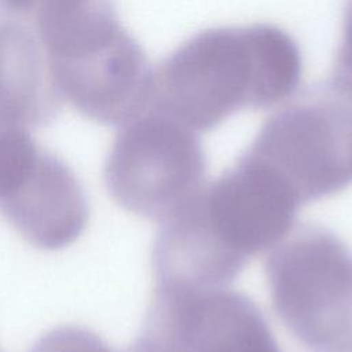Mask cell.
Masks as SVG:
<instances>
[{"label": "cell", "instance_id": "cell-13", "mask_svg": "<svg viewBox=\"0 0 352 352\" xmlns=\"http://www.w3.org/2000/svg\"><path fill=\"white\" fill-rule=\"evenodd\" d=\"M37 0H0V11L8 15H22L33 11Z\"/></svg>", "mask_w": 352, "mask_h": 352}, {"label": "cell", "instance_id": "cell-6", "mask_svg": "<svg viewBox=\"0 0 352 352\" xmlns=\"http://www.w3.org/2000/svg\"><path fill=\"white\" fill-rule=\"evenodd\" d=\"M0 214L41 250L65 249L88 223L77 176L25 128L0 129Z\"/></svg>", "mask_w": 352, "mask_h": 352}, {"label": "cell", "instance_id": "cell-11", "mask_svg": "<svg viewBox=\"0 0 352 352\" xmlns=\"http://www.w3.org/2000/svg\"><path fill=\"white\" fill-rule=\"evenodd\" d=\"M29 352H116L87 327L59 326L45 333Z\"/></svg>", "mask_w": 352, "mask_h": 352}, {"label": "cell", "instance_id": "cell-7", "mask_svg": "<svg viewBox=\"0 0 352 352\" xmlns=\"http://www.w3.org/2000/svg\"><path fill=\"white\" fill-rule=\"evenodd\" d=\"M138 338L150 352H282L257 305L227 287L155 285Z\"/></svg>", "mask_w": 352, "mask_h": 352}, {"label": "cell", "instance_id": "cell-10", "mask_svg": "<svg viewBox=\"0 0 352 352\" xmlns=\"http://www.w3.org/2000/svg\"><path fill=\"white\" fill-rule=\"evenodd\" d=\"M60 103L36 32L18 21H0V129L43 126Z\"/></svg>", "mask_w": 352, "mask_h": 352}, {"label": "cell", "instance_id": "cell-3", "mask_svg": "<svg viewBox=\"0 0 352 352\" xmlns=\"http://www.w3.org/2000/svg\"><path fill=\"white\" fill-rule=\"evenodd\" d=\"M274 308L312 352H352V253L331 231L305 226L265 263Z\"/></svg>", "mask_w": 352, "mask_h": 352}, {"label": "cell", "instance_id": "cell-4", "mask_svg": "<svg viewBox=\"0 0 352 352\" xmlns=\"http://www.w3.org/2000/svg\"><path fill=\"white\" fill-rule=\"evenodd\" d=\"M270 166L298 202L352 183V95L330 78L274 113L246 151Z\"/></svg>", "mask_w": 352, "mask_h": 352}, {"label": "cell", "instance_id": "cell-1", "mask_svg": "<svg viewBox=\"0 0 352 352\" xmlns=\"http://www.w3.org/2000/svg\"><path fill=\"white\" fill-rule=\"evenodd\" d=\"M301 74L300 48L283 29L270 23L212 28L190 37L153 70L147 110L192 131H210L245 107L285 102Z\"/></svg>", "mask_w": 352, "mask_h": 352}, {"label": "cell", "instance_id": "cell-2", "mask_svg": "<svg viewBox=\"0 0 352 352\" xmlns=\"http://www.w3.org/2000/svg\"><path fill=\"white\" fill-rule=\"evenodd\" d=\"M34 32L54 87L84 117L121 126L150 103L153 69L114 0H37Z\"/></svg>", "mask_w": 352, "mask_h": 352}, {"label": "cell", "instance_id": "cell-8", "mask_svg": "<svg viewBox=\"0 0 352 352\" xmlns=\"http://www.w3.org/2000/svg\"><path fill=\"white\" fill-rule=\"evenodd\" d=\"M201 204L217 235L245 258L280 243L300 205L287 184L248 153L204 188Z\"/></svg>", "mask_w": 352, "mask_h": 352}, {"label": "cell", "instance_id": "cell-5", "mask_svg": "<svg viewBox=\"0 0 352 352\" xmlns=\"http://www.w3.org/2000/svg\"><path fill=\"white\" fill-rule=\"evenodd\" d=\"M205 154L195 131L147 110L120 126L104 165L111 198L162 223L205 188Z\"/></svg>", "mask_w": 352, "mask_h": 352}, {"label": "cell", "instance_id": "cell-12", "mask_svg": "<svg viewBox=\"0 0 352 352\" xmlns=\"http://www.w3.org/2000/svg\"><path fill=\"white\" fill-rule=\"evenodd\" d=\"M330 80L352 95V0H348L341 41L336 52Z\"/></svg>", "mask_w": 352, "mask_h": 352}, {"label": "cell", "instance_id": "cell-9", "mask_svg": "<svg viewBox=\"0 0 352 352\" xmlns=\"http://www.w3.org/2000/svg\"><path fill=\"white\" fill-rule=\"evenodd\" d=\"M201 194L160 223L151 256L155 285L224 289L245 267L248 258L232 250L208 221Z\"/></svg>", "mask_w": 352, "mask_h": 352}]
</instances>
